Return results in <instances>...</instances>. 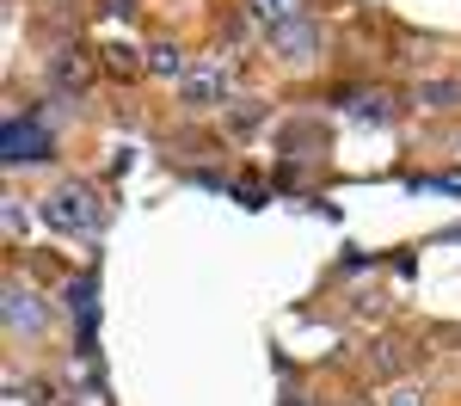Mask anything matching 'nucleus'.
I'll use <instances>...</instances> for the list:
<instances>
[{
    "label": "nucleus",
    "mask_w": 461,
    "mask_h": 406,
    "mask_svg": "<svg viewBox=\"0 0 461 406\" xmlns=\"http://www.w3.org/2000/svg\"><path fill=\"white\" fill-rule=\"evenodd\" d=\"M148 74H160V80H185V74H191V56H185L178 43H148Z\"/></svg>",
    "instance_id": "7"
},
{
    "label": "nucleus",
    "mask_w": 461,
    "mask_h": 406,
    "mask_svg": "<svg viewBox=\"0 0 461 406\" xmlns=\"http://www.w3.org/2000/svg\"><path fill=\"white\" fill-rule=\"evenodd\" d=\"M221 123H228V136H252V130L265 123V105H258V99H240V105L221 111Z\"/></svg>",
    "instance_id": "8"
},
{
    "label": "nucleus",
    "mask_w": 461,
    "mask_h": 406,
    "mask_svg": "<svg viewBox=\"0 0 461 406\" xmlns=\"http://www.w3.org/2000/svg\"><path fill=\"white\" fill-rule=\"evenodd\" d=\"M382 406H430V401L419 394V388H412V382H393L388 394H382Z\"/></svg>",
    "instance_id": "12"
},
{
    "label": "nucleus",
    "mask_w": 461,
    "mask_h": 406,
    "mask_svg": "<svg viewBox=\"0 0 461 406\" xmlns=\"http://www.w3.org/2000/svg\"><path fill=\"white\" fill-rule=\"evenodd\" d=\"M393 364H400V357H393V345H369V369H382V375H393Z\"/></svg>",
    "instance_id": "14"
},
{
    "label": "nucleus",
    "mask_w": 461,
    "mask_h": 406,
    "mask_svg": "<svg viewBox=\"0 0 461 406\" xmlns=\"http://www.w3.org/2000/svg\"><path fill=\"white\" fill-rule=\"evenodd\" d=\"M43 216H50V228H62V234H86V228L105 221V210H99V191L86 179H68L43 197Z\"/></svg>",
    "instance_id": "1"
},
{
    "label": "nucleus",
    "mask_w": 461,
    "mask_h": 406,
    "mask_svg": "<svg viewBox=\"0 0 461 406\" xmlns=\"http://www.w3.org/2000/svg\"><path fill=\"white\" fill-rule=\"evenodd\" d=\"M252 19L271 32V25H289V19H302V0H247Z\"/></svg>",
    "instance_id": "9"
},
{
    "label": "nucleus",
    "mask_w": 461,
    "mask_h": 406,
    "mask_svg": "<svg viewBox=\"0 0 461 406\" xmlns=\"http://www.w3.org/2000/svg\"><path fill=\"white\" fill-rule=\"evenodd\" d=\"M178 105H185V111L228 105V68H215V62H191V74L178 80Z\"/></svg>",
    "instance_id": "2"
},
{
    "label": "nucleus",
    "mask_w": 461,
    "mask_h": 406,
    "mask_svg": "<svg viewBox=\"0 0 461 406\" xmlns=\"http://www.w3.org/2000/svg\"><path fill=\"white\" fill-rule=\"evenodd\" d=\"M50 80H56L62 93H80V86L93 80V56H80V50H56V56H50Z\"/></svg>",
    "instance_id": "5"
},
{
    "label": "nucleus",
    "mask_w": 461,
    "mask_h": 406,
    "mask_svg": "<svg viewBox=\"0 0 461 406\" xmlns=\"http://www.w3.org/2000/svg\"><path fill=\"white\" fill-rule=\"evenodd\" d=\"M43 320H50L43 295L25 290V284H13V290H6V327L19 332V338H37V332H43Z\"/></svg>",
    "instance_id": "4"
},
{
    "label": "nucleus",
    "mask_w": 461,
    "mask_h": 406,
    "mask_svg": "<svg viewBox=\"0 0 461 406\" xmlns=\"http://www.w3.org/2000/svg\"><path fill=\"white\" fill-rule=\"evenodd\" d=\"M412 105L419 111H461V80H419Z\"/></svg>",
    "instance_id": "6"
},
{
    "label": "nucleus",
    "mask_w": 461,
    "mask_h": 406,
    "mask_svg": "<svg viewBox=\"0 0 461 406\" xmlns=\"http://www.w3.org/2000/svg\"><path fill=\"white\" fill-rule=\"evenodd\" d=\"M19 234H25V203L6 197V240H19Z\"/></svg>",
    "instance_id": "13"
},
{
    "label": "nucleus",
    "mask_w": 461,
    "mask_h": 406,
    "mask_svg": "<svg viewBox=\"0 0 461 406\" xmlns=\"http://www.w3.org/2000/svg\"><path fill=\"white\" fill-rule=\"evenodd\" d=\"M105 68L117 74V80H130V74H142V68H148V50H130V43H111V50H105Z\"/></svg>",
    "instance_id": "10"
},
{
    "label": "nucleus",
    "mask_w": 461,
    "mask_h": 406,
    "mask_svg": "<svg viewBox=\"0 0 461 406\" xmlns=\"http://www.w3.org/2000/svg\"><path fill=\"white\" fill-rule=\"evenodd\" d=\"M357 117H393L388 93H357Z\"/></svg>",
    "instance_id": "11"
},
{
    "label": "nucleus",
    "mask_w": 461,
    "mask_h": 406,
    "mask_svg": "<svg viewBox=\"0 0 461 406\" xmlns=\"http://www.w3.org/2000/svg\"><path fill=\"white\" fill-rule=\"evenodd\" d=\"M265 43H271V56L277 62H289V68H308L320 56V25H308V19H289V25H271L265 32Z\"/></svg>",
    "instance_id": "3"
}]
</instances>
